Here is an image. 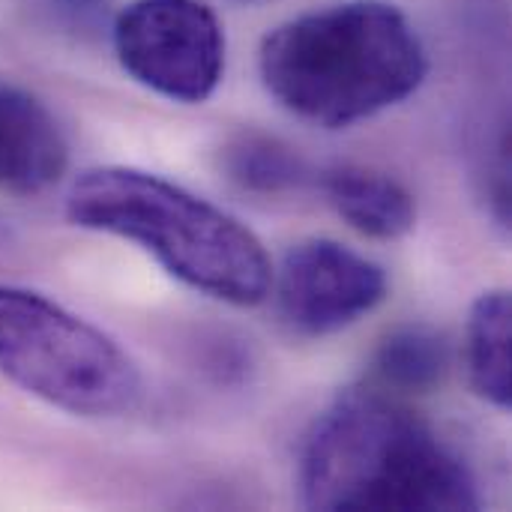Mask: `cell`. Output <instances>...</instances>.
Wrapping results in <instances>:
<instances>
[{
  "label": "cell",
  "mask_w": 512,
  "mask_h": 512,
  "mask_svg": "<svg viewBox=\"0 0 512 512\" xmlns=\"http://www.w3.org/2000/svg\"><path fill=\"white\" fill-rule=\"evenodd\" d=\"M309 510H477L465 459L399 396L363 387L342 393L312 426L300 453Z\"/></svg>",
  "instance_id": "cell-1"
},
{
  "label": "cell",
  "mask_w": 512,
  "mask_h": 512,
  "mask_svg": "<svg viewBox=\"0 0 512 512\" xmlns=\"http://www.w3.org/2000/svg\"><path fill=\"white\" fill-rule=\"evenodd\" d=\"M270 96L300 120L345 129L408 99L429 60L390 0H345L276 27L258 57Z\"/></svg>",
  "instance_id": "cell-2"
},
{
  "label": "cell",
  "mask_w": 512,
  "mask_h": 512,
  "mask_svg": "<svg viewBox=\"0 0 512 512\" xmlns=\"http://www.w3.org/2000/svg\"><path fill=\"white\" fill-rule=\"evenodd\" d=\"M72 225L147 249L183 285L231 303L258 306L273 285V261L246 222L159 174L102 165L75 177L66 195Z\"/></svg>",
  "instance_id": "cell-3"
},
{
  "label": "cell",
  "mask_w": 512,
  "mask_h": 512,
  "mask_svg": "<svg viewBox=\"0 0 512 512\" xmlns=\"http://www.w3.org/2000/svg\"><path fill=\"white\" fill-rule=\"evenodd\" d=\"M0 372L75 417H120L141 399V372L108 333L39 291L3 282Z\"/></svg>",
  "instance_id": "cell-4"
},
{
  "label": "cell",
  "mask_w": 512,
  "mask_h": 512,
  "mask_svg": "<svg viewBox=\"0 0 512 512\" xmlns=\"http://www.w3.org/2000/svg\"><path fill=\"white\" fill-rule=\"evenodd\" d=\"M114 51L138 84L183 105L210 99L225 75V30L204 0H132Z\"/></svg>",
  "instance_id": "cell-5"
},
{
  "label": "cell",
  "mask_w": 512,
  "mask_h": 512,
  "mask_svg": "<svg viewBox=\"0 0 512 512\" xmlns=\"http://www.w3.org/2000/svg\"><path fill=\"white\" fill-rule=\"evenodd\" d=\"M276 306L282 321L309 339L333 336L387 300V273L372 258L330 237L291 246L273 270Z\"/></svg>",
  "instance_id": "cell-6"
},
{
  "label": "cell",
  "mask_w": 512,
  "mask_h": 512,
  "mask_svg": "<svg viewBox=\"0 0 512 512\" xmlns=\"http://www.w3.org/2000/svg\"><path fill=\"white\" fill-rule=\"evenodd\" d=\"M69 162L54 114L27 90L0 81V189L36 195L54 186Z\"/></svg>",
  "instance_id": "cell-7"
},
{
  "label": "cell",
  "mask_w": 512,
  "mask_h": 512,
  "mask_svg": "<svg viewBox=\"0 0 512 512\" xmlns=\"http://www.w3.org/2000/svg\"><path fill=\"white\" fill-rule=\"evenodd\" d=\"M333 210L372 240H399L414 231V195L390 174L366 165H336L321 180Z\"/></svg>",
  "instance_id": "cell-8"
},
{
  "label": "cell",
  "mask_w": 512,
  "mask_h": 512,
  "mask_svg": "<svg viewBox=\"0 0 512 512\" xmlns=\"http://www.w3.org/2000/svg\"><path fill=\"white\" fill-rule=\"evenodd\" d=\"M468 381L480 399L507 411L512 405V303L507 291L474 300L465 330Z\"/></svg>",
  "instance_id": "cell-9"
},
{
  "label": "cell",
  "mask_w": 512,
  "mask_h": 512,
  "mask_svg": "<svg viewBox=\"0 0 512 512\" xmlns=\"http://www.w3.org/2000/svg\"><path fill=\"white\" fill-rule=\"evenodd\" d=\"M447 372H450V348L441 333L423 324L393 330L378 345L372 360L375 387L393 396L438 390Z\"/></svg>",
  "instance_id": "cell-10"
},
{
  "label": "cell",
  "mask_w": 512,
  "mask_h": 512,
  "mask_svg": "<svg viewBox=\"0 0 512 512\" xmlns=\"http://www.w3.org/2000/svg\"><path fill=\"white\" fill-rule=\"evenodd\" d=\"M225 171L249 192L276 195L300 186L306 177V162L294 147L273 135L243 132L225 147Z\"/></svg>",
  "instance_id": "cell-11"
}]
</instances>
